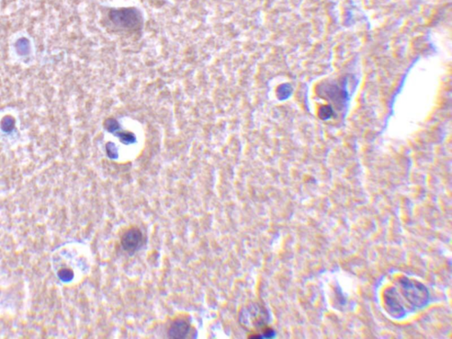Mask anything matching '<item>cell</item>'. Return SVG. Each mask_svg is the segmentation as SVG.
Returning a JSON list of instances; mask_svg holds the SVG:
<instances>
[{
  "instance_id": "8",
  "label": "cell",
  "mask_w": 452,
  "mask_h": 339,
  "mask_svg": "<svg viewBox=\"0 0 452 339\" xmlns=\"http://www.w3.org/2000/svg\"><path fill=\"white\" fill-rule=\"evenodd\" d=\"M14 125H15V119L12 116L4 117L0 123V128L6 133H10L13 131Z\"/></svg>"
},
{
  "instance_id": "6",
  "label": "cell",
  "mask_w": 452,
  "mask_h": 339,
  "mask_svg": "<svg viewBox=\"0 0 452 339\" xmlns=\"http://www.w3.org/2000/svg\"><path fill=\"white\" fill-rule=\"evenodd\" d=\"M190 324L186 320L179 319L173 322L169 328V336L171 338H185L189 332Z\"/></svg>"
},
{
  "instance_id": "7",
  "label": "cell",
  "mask_w": 452,
  "mask_h": 339,
  "mask_svg": "<svg viewBox=\"0 0 452 339\" xmlns=\"http://www.w3.org/2000/svg\"><path fill=\"white\" fill-rule=\"evenodd\" d=\"M15 48H16V51H17L19 55H28V53H29V50H30L29 41H28V39L25 38V37L20 38L15 44Z\"/></svg>"
},
{
  "instance_id": "1",
  "label": "cell",
  "mask_w": 452,
  "mask_h": 339,
  "mask_svg": "<svg viewBox=\"0 0 452 339\" xmlns=\"http://www.w3.org/2000/svg\"><path fill=\"white\" fill-rule=\"evenodd\" d=\"M399 284L402 293L412 306L416 308H421L428 304L429 292L424 284L409 279L407 277L400 278Z\"/></svg>"
},
{
  "instance_id": "9",
  "label": "cell",
  "mask_w": 452,
  "mask_h": 339,
  "mask_svg": "<svg viewBox=\"0 0 452 339\" xmlns=\"http://www.w3.org/2000/svg\"><path fill=\"white\" fill-rule=\"evenodd\" d=\"M59 277L63 282H69L73 279V271L67 269H63L59 271Z\"/></svg>"
},
{
  "instance_id": "3",
  "label": "cell",
  "mask_w": 452,
  "mask_h": 339,
  "mask_svg": "<svg viewBox=\"0 0 452 339\" xmlns=\"http://www.w3.org/2000/svg\"><path fill=\"white\" fill-rule=\"evenodd\" d=\"M239 319L241 320L243 326L261 329L264 328L269 321V314L263 306L252 304L244 308Z\"/></svg>"
},
{
  "instance_id": "5",
  "label": "cell",
  "mask_w": 452,
  "mask_h": 339,
  "mask_svg": "<svg viewBox=\"0 0 452 339\" xmlns=\"http://www.w3.org/2000/svg\"><path fill=\"white\" fill-rule=\"evenodd\" d=\"M383 301L387 311L394 318H402L404 316V309L397 297V291L393 288H389L384 291Z\"/></svg>"
},
{
  "instance_id": "4",
  "label": "cell",
  "mask_w": 452,
  "mask_h": 339,
  "mask_svg": "<svg viewBox=\"0 0 452 339\" xmlns=\"http://www.w3.org/2000/svg\"><path fill=\"white\" fill-rule=\"evenodd\" d=\"M143 235L140 229L132 227L125 232L121 237L120 244L122 248L128 253H134L142 246Z\"/></svg>"
},
{
  "instance_id": "2",
  "label": "cell",
  "mask_w": 452,
  "mask_h": 339,
  "mask_svg": "<svg viewBox=\"0 0 452 339\" xmlns=\"http://www.w3.org/2000/svg\"><path fill=\"white\" fill-rule=\"evenodd\" d=\"M109 18L115 26L128 30H137L142 23V14L135 8L112 9Z\"/></svg>"
}]
</instances>
